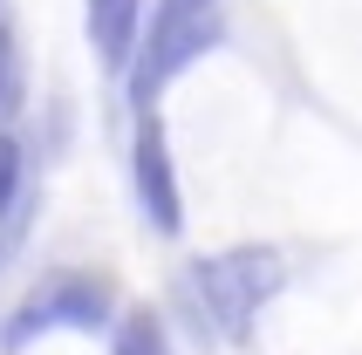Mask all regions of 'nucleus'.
<instances>
[{
  "mask_svg": "<svg viewBox=\"0 0 362 355\" xmlns=\"http://www.w3.org/2000/svg\"><path fill=\"white\" fill-rule=\"evenodd\" d=\"M281 253L274 246H233V253H212V260H192L178 274V301L199 315V335H219V342H246L253 315L281 294Z\"/></svg>",
  "mask_w": 362,
  "mask_h": 355,
  "instance_id": "obj_1",
  "label": "nucleus"
},
{
  "mask_svg": "<svg viewBox=\"0 0 362 355\" xmlns=\"http://www.w3.org/2000/svg\"><path fill=\"white\" fill-rule=\"evenodd\" d=\"M110 315H117V294H110V280H103V274H48L35 294H28L14 315H7V328H0V349L21 355L28 342L55 335V328L96 335V328H110Z\"/></svg>",
  "mask_w": 362,
  "mask_h": 355,
  "instance_id": "obj_2",
  "label": "nucleus"
},
{
  "mask_svg": "<svg viewBox=\"0 0 362 355\" xmlns=\"http://www.w3.org/2000/svg\"><path fill=\"white\" fill-rule=\"evenodd\" d=\"M212 41H219V14H151V35L137 41V62H130V76H123L130 82V103L151 110L158 89L171 76H185Z\"/></svg>",
  "mask_w": 362,
  "mask_h": 355,
  "instance_id": "obj_3",
  "label": "nucleus"
},
{
  "mask_svg": "<svg viewBox=\"0 0 362 355\" xmlns=\"http://www.w3.org/2000/svg\"><path fill=\"white\" fill-rule=\"evenodd\" d=\"M130 185H137V212L151 233H178L185 226V198H178V171H171V144H164L158 110H137V137H130Z\"/></svg>",
  "mask_w": 362,
  "mask_h": 355,
  "instance_id": "obj_4",
  "label": "nucleus"
},
{
  "mask_svg": "<svg viewBox=\"0 0 362 355\" xmlns=\"http://www.w3.org/2000/svg\"><path fill=\"white\" fill-rule=\"evenodd\" d=\"M144 41V0H89V48L110 76H130Z\"/></svg>",
  "mask_w": 362,
  "mask_h": 355,
  "instance_id": "obj_5",
  "label": "nucleus"
},
{
  "mask_svg": "<svg viewBox=\"0 0 362 355\" xmlns=\"http://www.w3.org/2000/svg\"><path fill=\"white\" fill-rule=\"evenodd\" d=\"M117 355H178V349H171V335H164V321L151 308H130L117 321Z\"/></svg>",
  "mask_w": 362,
  "mask_h": 355,
  "instance_id": "obj_6",
  "label": "nucleus"
},
{
  "mask_svg": "<svg viewBox=\"0 0 362 355\" xmlns=\"http://www.w3.org/2000/svg\"><path fill=\"white\" fill-rule=\"evenodd\" d=\"M21 185H28V151H21V137L0 130V219H14Z\"/></svg>",
  "mask_w": 362,
  "mask_h": 355,
  "instance_id": "obj_7",
  "label": "nucleus"
},
{
  "mask_svg": "<svg viewBox=\"0 0 362 355\" xmlns=\"http://www.w3.org/2000/svg\"><path fill=\"white\" fill-rule=\"evenodd\" d=\"M21 103V55H14V35L0 28V117Z\"/></svg>",
  "mask_w": 362,
  "mask_h": 355,
  "instance_id": "obj_8",
  "label": "nucleus"
},
{
  "mask_svg": "<svg viewBox=\"0 0 362 355\" xmlns=\"http://www.w3.org/2000/svg\"><path fill=\"white\" fill-rule=\"evenodd\" d=\"M219 0H158V14H212Z\"/></svg>",
  "mask_w": 362,
  "mask_h": 355,
  "instance_id": "obj_9",
  "label": "nucleus"
}]
</instances>
